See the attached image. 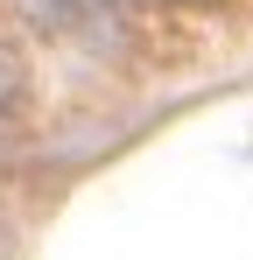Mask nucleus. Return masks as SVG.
Segmentation results:
<instances>
[{"instance_id":"nucleus-1","label":"nucleus","mask_w":253,"mask_h":260,"mask_svg":"<svg viewBox=\"0 0 253 260\" xmlns=\"http://www.w3.org/2000/svg\"><path fill=\"white\" fill-rule=\"evenodd\" d=\"M28 7V21L49 28V36H71V43H91V36H106L113 28V0H21Z\"/></svg>"},{"instance_id":"nucleus-2","label":"nucleus","mask_w":253,"mask_h":260,"mask_svg":"<svg viewBox=\"0 0 253 260\" xmlns=\"http://www.w3.org/2000/svg\"><path fill=\"white\" fill-rule=\"evenodd\" d=\"M14 99H21V71H14V56L0 49V113H14Z\"/></svg>"}]
</instances>
